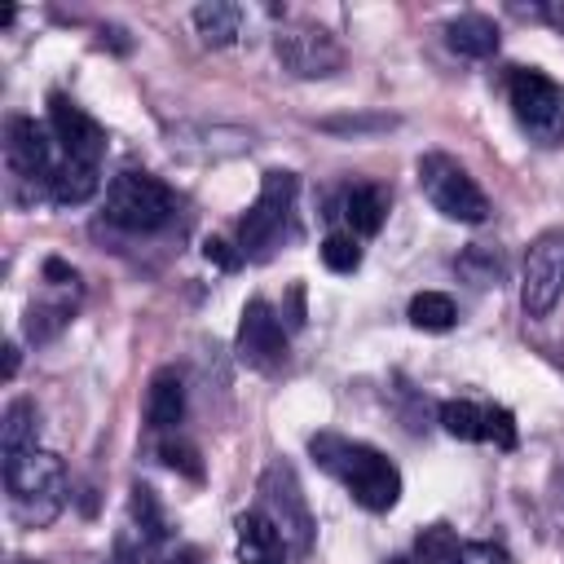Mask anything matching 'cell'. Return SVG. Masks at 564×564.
Returning a JSON list of instances; mask_svg holds the SVG:
<instances>
[{"label": "cell", "instance_id": "d6986e66", "mask_svg": "<svg viewBox=\"0 0 564 564\" xmlns=\"http://www.w3.org/2000/svg\"><path fill=\"white\" fill-rule=\"evenodd\" d=\"M194 26H198L203 44L225 48V44H234V40H238L242 9H238V4H229V0H203V4L194 9Z\"/></svg>", "mask_w": 564, "mask_h": 564}, {"label": "cell", "instance_id": "7a4b0ae2", "mask_svg": "<svg viewBox=\"0 0 564 564\" xmlns=\"http://www.w3.org/2000/svg\"><path fill=\"white\" fill-rule=\"evenodd\" d=\"M4 489H9L13 520L26 524V529H44L62 516L70 480H66V467H62L57 454L35 449V454H22V458L4 463Z\"/></svg>", "mask_w": 564, "mask_h": 564}, {"label": "cell", "instance_id": "8fae6325", "mask_svg": "<svg viewBox=\"0 0 564 564\" xmlns=\"http://www.w3.org/2000/svg\"><path fill=\"white\" fill-rule=\"evenodd\" d=\"M53 141H57L53 128H44V123H35V119H26V115L9 119V137H4L9 172H13L18 181H31L35 194L48 189V181H53V172H57Z\"/></svg>", "mask_w": 564, "mask_h": 564}, {"label": "cell", "instance_id": "d590c367", "mask_svg": "<svg viewBox=\"0 0 564 564\" xmlns=\"http://www.w3.org/2000/svg\"><path fill=\"white\" fill-rule=\"evenodd\" d=\"M110 564H132V560H128V555H115V560H110Z\"/></svg>", "mask_w": 564, "mask_h": 564}, {"label": "cell", "instance_id": "f546056e", "mask_svg": "<svg viewBox=\"0 0 564 564\" xmlns=\"http://www.w3.org/2000/svg\"><path fill=\"white\" fill-rule=\"evenodd\" d=\"M397 119L388 115H370V119H322L326 132H379V128H392Z\"/></svg>", "mask_w": 564, "mask_h": 564}, {"label": "cell", "instance_id": "7c38bea8", "mask_svg": "<svg viewBox=\"0 0 564 564\" xmlns=\"http://www.w3.org/2000/svg\"><path fill=\"white\" fill-rule=\"evenodd\" d=\"M48 128L57 137V145L66 150V159H79V163H101L106 154V132L93 115H84L66 93H53L48 97Z\"/></svg>", "mask_w": 564, "mask_h": 564}, {"label": "cell", "instance_id": "83f0119b", "mask_svg": "<svg viewBox=\"0 0 564 564\" xmlns=\"http://www.w3.org/2000/svg\"><path fill=\"white\" fill-rule=\"evenodd\" d=\"M485 441H494L498 449H516V419L502 405H485Z\"/></svg>", "mask_w": 564, "mask_h": 564}, {"label": "cell", "instance_id": "d6a6232c", "mask_svg": "<svg viewBox=\"0 0 564 564\" xmlns=\"http://www.w3.org/2000/svg\"><path fill=\"white\" fill-rule=\"evenodd\" d=\"M529 18H546L555 31H564V4H533V9H520Z\"/></svg>", "mask_w": 564, "mask_h": 564}, {"label": "cell", "instance_id": "e575fe53", "mask_svg": "<svg viewBox=\"0 0 564 564\" xmlns=\"http://www.w3.org/2000/svg\"><path fill=\"white\" fill-rule=\"evenodd\" d=\"M13 370H18V344L4 348V379H13Z\"/></svg>", "mask_w": 564, "mask_h": 564}, {"label": "cell", "instance_id": "4dcf8cb0", "mask_svg": "<svg viewBox=\"0 0 564 564\" xmlns=\"http://www.w3.org/2000/svg\"><path fill=\"white\" fill-rule=\"evenodd\" d=\"M203 256H207L216 269H225V273H234V269L242 264V251H234V242H225V238H207V242H203Z\"/></svg>", "mask_w": 564, "mask_h": 564}, {"label": "cell", "instance_id": "9c48e42d", "mask_svg": "<svg viewBox=\"0 0 564 564\" xmlns=\"http://www.w3.org/2000/svg\"><path fill=\"white\" fill-rule=\"evenodd\" d=\"M273 48H278V62L291 75H300V79H322V75H330V70L344 66L339 40L326 26H317V22H291V26H282L278 40H273Z\"/></svg>", "mask_w": 564, "mask_h": 564}, {"label": "cell", "instance_id": "484cf974", "mask_svg": "<svg viewBox=\"0 0 564 564\" xmlns=\"http://www.w3.org/2000/svg\"><path fill=\"white\" fill-rule=\"evenodd\" d=\"M322 264L330 269V273H352L357 264H361V247H357V238L352 234H326V242H322Z\"/></svg>", "mask_w": 564, "mask_h": 564}, {"label": "cell", "instance_id": "6da1fadb", "mask_svg": "<svg viewBox=\"0 0 564 564\" xmlns=\"http://www.w3.org/2000/svg\"><path fill=\"white\" fill-rule=\"evenodd\" d=\"M313 458L322 471H330L357 507L366 511H392L397 498H401V471L388 454H379L375 445L366 441H348V436H335V432H317L308 441Z\"/></svg>", "mask_w": 564, "mask_h": 564}, {"label": "cell", "instance_id": "e0dca14e", "mask_svg": "<svg viewBox=\"0 0 564 564\" xmlns=\"http://www.w3.org/2000/svg\"><path fill=\"white\" fill-rule=\"evenodd\" d=\"M344 220H348L352 234L375 238L383 229V220H388V189L383 185H370V181L366 185H352L344 194Z\"/></svg>", "mask_w": 564, "mask_h": 564}, {"label": "cell", "instance_id": "603a6c76", "mask_svg": "<svg viewBox=\"0 0 564 564\" xmlns=\"http://www.w3.org/2000/svg\"><path fill=\"white\" fill-rule=\"evenodd\" d=\"M70 313H75L70 300H44V304H31V308H26V339H35V344L53 339V335L70 322Z\"/></svg>", "mask_w": 564, "mask_h": 564}, {"label": "cell", "instance_id": "52a82bcc", "mask_svg": "<svg viewBox=\"0 0 564 564\" xmlns=\"http://www.w3.org/2000/svg\"><path fill=\"white\" fill-rule=\"evenodd\" d=\"M511 110L542 145L564 141V88L551 75H542L533 66H520L511 75Z\"/></svg>", "mask_w": 564, "mask_h": 564}, {"label": "cell", "instance_id": "8d00e7d4", "mask_svg": "<svg viewBox=\"0 0 564 564\" xmlns=\"http://www.w3.org/2000/svg\"><path fill=\"white\" fill-rule=\"evenodd\" d=\"M388 564H414V560H401V555H397V560H388Z\"/></svg>", "mask_w": 564, "mask_h": 564}, {"label": "cell", "instance_id": "ac0fdd59", "mask_svg": "<svg viewBox=\"0 0 564 564\" xmlns=\"http://www.w3.org/2000/svg\"><path fill=\"white\" fill-rule=\"evenodd\" d=\"M101 176H97V163H79V159H62L53 181H48V198L62 203V207H79L97 194Z\"/></svg>", "mask_w": 564, "mask_h": 564}, {"label": "cell", "instance_id": "44dd1931", "mask_svg": "<svg viewBox=\"0 0 564 564\" xmlns=\"http://www.w3.org/2000/svg\"><path fill=\"white\" fill-rule=\"evenodd\" d=\"M458 273H463V278H471L476 286H498V282H502V273H507V264H502V256H498L494 247L471 242V247L458 256Z\"/></svg>", "mask_w": 564, "mask_h": 564}, {"label": "cell", "instance_id": "1f68e13d", "mask_svg": "<svg viewBox=\"0 0 564 564\" xmlns=\"http://www.w3.org/2000/svg\"><path fill=\"white\" fill-rule=\"evenodd\" d=\"M44 278H48L53 286H70V291H75V282H79V278H75V269H70L66 260H57V256H53V260H44Z\"/></svg>", "mask_w": 564, "mask_h": 564}, {"label": "cell", "instance_id": "3957f363", "mask_svg": "<svg viewBox=\"0 0 564 564\" xmlns=\"http://www.w3.org/2000/svg\"><path fill=\"white\" fill-rule=\"evenodd\" d=\"M419 189H423V198L445 220H458V225H485L489 220L485 189L471 181V172L458 159H449L441 150H432V154L419 159Z\"/></svg>", "mask_w": 564, "mask_h": 564}, {"label": "cell", "instance_id": "5bb4252c", "mask_svg": "<svg viewBox=\"0 0 564 564\" xmlns=\"http://www.w3.org/2000/svg\"><path fill=\"white\" fill-rule=\"evenodd\" d=\"M35 449H40V410L31 397H18V401H9V410L0 419V454H4V463H13Z\"/></svg>", "mask_w": 564, "mask_h": 564}, {"label": "cell", "instance_id": "8992f818", "mask_svg": "<svg viewBox=\"0 0 564 564\" xmlns=\"http://www.w3.org/2000/svg\"><path fill=\"white\" fill-rule=\"evenodd\" d=\"M291 207H295V172H282V167L264 172L256 203L238 220V251L256 256V260L269 256L291 225Z\"/></svg>", "mask_w": 564, "mask_h": 564}, {"label": "cell", "instance_id": "4316f807", "mask_svg": "<svg viewBox=\"0 0 564 564\" xmlns=\"http://www.w3.org/2000/svg\"><path fill=\"white\" fill-rule=\"evenodd\" d=\"M159 454H163V463H167L172 471H181V476H189V480H203V463H198V449H194L189 441H163Z\"/></svg>", "mask_w": 564, "mask_h": 564}, {"label": "cell", "instance_id": "d4e9b609", "mask_svg": "<svg viewBox=\"0 0 564 564\" xmlns=\"http://www.w3.org/2000/svg\"><path fill=\"white\" fill-rule=\"evenodd\" d=\"M128 507H132L137 529H141L150 542H159V538L167 533V524H163V507H159V498H154V489H150V485H132Z\"/></svg>", "mask_w": 564, "mask_h": 564}, {"label": "cell", "instance_id": "30bf717a", "mask_svg": "<svg viewBox=\"0 0 564 564\" xmlns=\"http://www.w3.org/2000/svg\"><path fill=\"white\" fill-rule=\"evenodd\" d=\"M238 357L264 375H273L286 361V326H282L278 308L260 295L247 300V308L238 317Z\"/></svg>", "mask_w": 564, "mask_h": 564}, {"label": "cell", "instance_id": "f1b7e54d", "mask_svg": "<svg viewBox=\"0 0 564 564\" xmlns=\"http://www.w3.org/2000/svg\"><path fill=\"white\" fill-rule=\"evenodd\" d=\"M458 564H511V555L502 546H494V542H463Z\"/></svg>", "mask_w": 564, "mask_h": 564}, {"label": "cell", "instance_id": "5b68a950", "mask_svg": "<svg viewBox=\"0 0 564 564\" xmlns=\"http://www.w3.org/2000/svg\"><path fill=\"white\" fill-rule=\"evenodd\" d=\"M256 494H260V507L256 511L269 516V524L282 533L286 551L291 555H308L317 524H313V511H308V498H304L295 471L286 463H269L264 476H260V485H256Z\"/></svg>", "mask_w": 564, "mask_h": 564}, {"label": "cell", "instance_id": "cb8c5ba5", "mask_svg": "<svg viewBox=\"0 0 564 564\" xmlns=\"http://www.w3.org/2000/svg\"><path fill=\"white\" fill-rule=\"evenodd\" d=\"M414 551H419V564H458L463 542H458V533L449 524H432V529H423L414 538Z\"/></svg>", "mask_w": 564, "mask_h": 564}, {"label": "cell", "instance_id": "9a60e30c", "mask_svg": "<svg viewBox=\"0 0 564 564\" xmlns=\"http://www.w3.org/2000/svg\"><path fill=\"white\" fill-rule=\"evenodd\" d=\"M185 419V388L176 370H159L145 388V423L154 432H172Z\"/></svg>", "mask_w": 564, "mask_h": 564}, {"label": "cell", "instance_id": "ba28073f", "mask_svg": "<svg viewBox=\"0 0 564 564\" xmlns=\"http://www.w3.org/2000/svg\"><path fill=\"white\" fill-rule=\"evenodd\" d=\"M564 295V229H546L524 251L520 304L529 317H546Z\"/></svg>", "mask_w": 564, "mask_h": 564}, {"label": "cell", "instance_id": "277c9868", "mask_svg": "<svg viewBox=\"0 0 564 564\" xmlns=\"http://www.w3.org/2000/svg\"><path fill=\"white\" fill-rule=\"evenodd\" d=\"M172 212H176L172 189L150 172H132L128 167L106 185V220L128 229V234H150V229L167 225Z\"/></svg>", "mask_w": 564, "mask_h": 564}, {"label": "cell", "instance_id": "7402d4cb", "mask_svg": "<svg viewBox=\"0 0 564 564\" xmlns=\"http://www.w3.org/2000/svg\"><path fill=\"white\" fill-rule=\"evenodd\" d=\"M441 427L458 441H485V405L476 401H445L441 405Z\"/></svg>", "mask_w": 564, "mask_h": 564}, {"label": "cell", "instance_id": "ffe728a7", "mask_svg": "<svg viewBox=\"0 0 564 564\" xmlns=\"http://www.w3.org/2000/svg\"><path fill=\"white\" fill-rule=\"evenodd\" d=\"M410 322H414L419 330H449V326L458 322V308H454V300L441 295V291H419V295L410 300Z\"/></svg>", "mask_w": 564, "mask_h": 564}, {"label": "cell", "instance_id": "836d02e7", "mask_svg": "<svg viewBox=\"0 0 564 564\" xmlns=\"http://www.w3.org/2000/svg\"><path fill=\"white\" fill-rule=\"evenodd\" d=\"M167 564H207V560H203V551H198V546H181V551H172V555H167Z\"/></svg>", "mask_w": 564, "mask_h": 564}, {"label": "cell", "instance_id": "2e32d148", "mask_svg": "<svg viewBox=\"0 0 564 564\" xmlns=\"http://www.w3.org/2000/svg\"><path fill=\"white\" fill-rule=\"evenodd\" d=\"M445 44L463 57H494L498 53V26L485 13H458L445 22Z\"/></svg>", "mask_w": 564, "mask_h": 564}, {"label": "cell", "instance_id": "4fadbf2b", "mask_svg": "<svg viewBox=\"0 0 564 564\" xmlns=\"http://www.w3.org/2000/svg\"><path fill=\"white\" fill-rule=\"evenodd\" d=\"M234 533H238V560L242 564H286V555H291L282 533L260 511H242L234 520Z\"/></svg>", "mask_w": 564, "mask_h": 564}]
</instances>
